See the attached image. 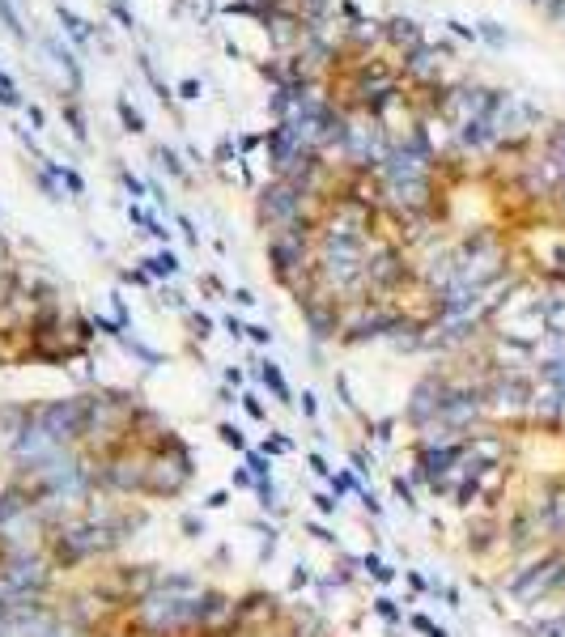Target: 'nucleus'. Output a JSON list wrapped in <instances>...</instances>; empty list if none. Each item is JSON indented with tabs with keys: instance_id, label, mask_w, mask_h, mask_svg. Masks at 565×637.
I'll list each match as a JSON object with an SVG mask.
<instances>
[{
	"instance_id": "9",
	"label": "nucleus",
	"mask_w": 565,
	"mask_h": 637,
	"mask_svg": "<svg viewBox=\"0 0 565 637\" xmlns=\"http://www.w3.org/2000/svg\"><path fill=\"white\" fill-rule=\"evenodd\" d=\"M107 13L119 21V30H128V34H140V21H136V13L128 9V0H111V5H107Z\"/></svg>"
},
{
	"instance_id": "2",
	"label": "nucleus",
	"mask_w": 565,
	"mask_h": 637,
	"mask_svg": "<svg viewBox=\"0 0 565 637\" xmlns=\"http://www.w3.org/2000/svg\"><path fill=\"white\" fill-rule=\"evenodd\" d=\"M429 39H425V30H421V21L416 17H408V13H391V17H383V47L391 56H408V52H416V47H425Z\"/></svg>"
},
{
	"instance_id": "11",
	"label": "nucleus",
	"mask_w": 565,
	"mask_h": 637,
	"mask_svg": "<svg viewBox=\"0 0 565 637\" xmlns=\"http://www.w3.org/2000/svg\"><path fill=\"white\" fill-rule=\"evenodd\" d=\"M153 158H158V166L166 170V175H175V179H187V170H183V162H179V153H175V149H166V144H158V149H153Z\"/></svg>"
},
{
	"instance_id": "10",
	"label": "nucleus",
	"mask_w": 565,
	"mask_h": 637,
	"mask_svg": "<svg viewBox=\"0 0 565 637\" xmlns=\"http://www.w3.org/2000/svg\"><path fill=\"white\" fill-rule=\"evenodd\" d=\"M0 26H5L17 43H26V26H21V17H17V9H13V0H0Z\"/></svg>"
},
{
	"instance_id": "12",
	"label": "nucleus",
	"mask_w": 565,
	"mask_h": 637,
	"mask_svg": "<svg viewBox=\"0 0 565 637\" xmlns=\"http://www.w3.org/2000/svg\"><path fill=\"white\" fill-rule=\"evenodd\" d=\"M145 263H149L145 272H153V277H175V272H179V259L170 255V251H158L153 259H145Z\"/></svg>"
},
{
	"instance_id": "13",
	"label": "nucleus",
	"mask_w": 565,
	"mask_h": 637,
	"mask_svg": "<svg viewBox=\"0 0 565 637\" xmlns=\"http://www.w3.org/2000/svg\"><path fill=\"white\" fill-rule=\"evenodd\" d=\"M56 175H60V183L72 191V195H81L85 191V179L77 175V170H72V166H64V162H56Z\"/></svg>"
},
{
	"instance_id": "15",
	"label": "nucleus",
	"mask_w": 565,
	"mask_h": 637,
	"mask_svg": "<svg viewBox=\"0 0 565 637\" xmlns=\"http://www.w3.org/2000/svg\"><path fill=\"white\" fill-rule=\"evenodd\" d=\"M119 183H124V187L132 191V200H140V195H145V183H140L136 175H128V170H119Z\"/></svg>"
},
{
	"instance_id": "3",
	"label": "nucleus",
	"mask_w": 565,
	"mask_h": 637,
	"mask_svg": "<svg viewBox=\"0 0 565 637\" xmlns=\"http://www.w3.org/2000/svg\"><path fill=\"white\" fill-rule=\"evenodd\" d=\"M43 47H47V52H52V60H56V64L64 68V77H68V94L77 98V94L85 89V72H81V60L72 56V47H64L60 39H47Z\"/></svg>"
},
{
	"instance_id": "7",
	"label": "nucleus",
	"mask_w": 565,
	"mask_h": 637,
	"mask_svg": "<svg viewBox=\"0 0 565 637\" xmlns=\"http://www.w3.org/2000/svg\"><path fill=\"white\" fill-rule=\"evenodd\" d=\"M115 111H119V124H124V128H128L132 136H140V132H145V115H140V111H136V107L128 102L124 94L115 98Z\"/></svg>"
},
{
	"instance_id": "14",
	"label": "nucleus",
	"mask_w": 565,
	"mask_h": 637,
	"mask_svg": "<svg viewBox=\"0 0 565 637\" xmlns=\"http://www.w3.org/2000/svg\"><path fill=\"white\" fill-rule=\"evenodd\" d=\"M175 94L183 98V102H195V98H200V94H204V81H195V77H187V81H183V85H179Z\"/></svg>"
},
{
	"instance_id": "4",
	"label": "nucleus",
	"mask_w": 565,
	"mask_h": 637,
	"mask_svg": "<svg viewBox=\"0 0 565 637\" xmlns=\"http://www.w3.org/2000/svg\"><path fill=\"white\" fill-rule=\"evenodd\" d=\"M56 21H60V30L68 34V43H77V47H89V43L98 39L94 21H85L81 13H72L68 5H56Z\"/></svg>"
},
{
	"instance_id": "1",
	"label": "nucleus",
	"mask_w": 565,
	"mask_h": 637,
	"mask_svg": "<svg viewBox=\"0 0 565 637\" xmlns=\"http://www.w3.org/2000/svg\"><path fill=\"white\" fill-rule=\"evenodd\" d=\"M306 200H310V195L302 187H293L285 179H273L259 191V222H268L273 230H285V226H293V222L306 217Z\"/></svg>"
},
{
	"instance_id": "6",
	"label": "nucleus",
	"mask_w": 565,
	"mask_h": 637,
	"mask_svg": "<svg viewBox=\"0 0 565 637\" xmlns=\"http://www.w3.org/2000/svg\"><path fill=\"white\" fill-rule=\"evenodd\" d=\"M60 115H64V124H68V132H72V140H89V124H85V111H81V102L72 94H60Z\"/></svg>"
},
{
	"instance_id": "5",
	"label": "nucleus",
	"mask_w": 565,
	"mask_h": 637,
	"mask_svg": "<svg viewBox=\"0 0 565 637\" xmlns=\"http://www.w3.org/2000/svg\"><path fill=\"white\" fill-rule=\"evenodd\" d=\"M136 72L153 85V94H158V102H162V107H175V89H170V85L158 77V68H153V56H149V52H136Z\"/></svg>"
},
{
	"instance_id": "17",
	"label": "nucleus",
	"mask_w": 565,
	"mask_h": 637,
	"mask_svg": "<svg viewBox=\"0 0 565 637\" xmlns=\"http://www.w3.org/2000/svg\"><path fill=\"white\" fill-rule=\"evenodd\" d=\"M447 26H451V34H459V39H476V30L463 26V21H447Z\"/></svg>"
},
{
	"instance_id": "19",
	"label": "nucleus",
	"mask_w": 565,
	"mask_h": 637,
	"mask_svg": "<svg viewBox=\"0 0 565 637\" xmlns=\"http://www.w3.org/2000/svg\"><path fill=\"white\" fill-rule=\"evenodd\" d=\"M0 85H13V77H9V72H5V68H0Z\"/></svg>"
},
{
	"instance_id": "18",
	"label": "nucleus",
	"mask_w": 565,
	"mask_h": 637,
	"mask_svg": "<svg viewBox=\"0 0 565 637\" xmlns=\"http://www.w3.org/2000/svg\"><path fill=\"white\" fill-rule=\"evenodd\" d=\"M480 34H484V39H489V43H502V30H498V26H493V21H484V26H480Z\"/></svg>"
},
{
	"instance_id": "16",
	"label": "nucleus",
	"mask_w": 565,
	"mask_h": 637,
	"mask_svg": "<svg viewBox=\"0 0 565 637\" xmlns=\"http://www.w3.org/2000/svg\"><path fill=\"white\" fill-rule=\"evenodd\" d=\"M26 119H30V132L47 124V115H43V107H39V102H26Z\"/></svg>"
},
{
	"instance_id": "8",
	"label": "nucleus",
	"mask_w": 565,
	"mask_h": 637,
	"mask_svg": "<svg viewBox=\"0 0 565 637\" xmlns=\"http://www.w3.org/2000/svg\"><path fill=\"white\" fill-rule=\"evenodd\" d=\"M226 17H251V21H264V0H226L221 5Z\"/></svg>"
}]
</instances>
